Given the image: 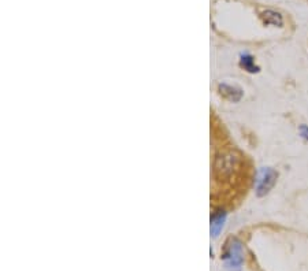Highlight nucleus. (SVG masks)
Wrapping results in <instances>:
<instances>
[{
  "mask_svg": "<svg viewBox=\"0 0 308 271\" xmlns=\"http://www.w3.org/2000/svg\"><path fill=\"white\" fill-rule=\"evenodd\" d=\"M222 260L225 262V266L228 270L238 271L241 268L242 263H244V251H242V244L237 238L229 240L222 255Z\"/></svg>",
  "mask_w": 308,
  "mask_h": 271,
  "instance_id": "f257e3e1",
  "label": "nucleus"
},
{
  "mask_svg": "<svg viewBox=\"0 0 308 271\" xmlns=\"http://www.w3.org/2000/svg\"><path fill=\"white\" fill-rule=\"evenodd\" d=\"M238 159L232 152H223L217 156L214 163V174L219 181L228 180L233 176L234 170L237 169Z\"/></svg>",
  "mask_w": 308,
  "mask_h": 271,
  "instance_id": "f03ea898",
  "label": "nucleus"
},
{
  "mask_svg": "<svg viewBox=\"0 0 308 271\" xmlns=\"http://www.w3.org/2000/svg\"><path fill=\"white\" fill-rule=\"evenodd\" d=\"M278 180V173L275 172L271 167H263L258 172L255 180V190L258 197H263L273 188H274L275 182Z\"/></svg>",
  "mask_w": 308,
  "mask_h": 271,
  "instance_id": "7ed1b4c3",
  "label": "nucleus"
},
{
  "mask_svg": "<svg viewBox=\"0 0 308 271\" xmlns=\"http://www.w3.org/2000/svg\"><path fill=\"white\" fill-rule=\"evenodd\" d=\"M219 92H221V95L223 97H226V99L230 100V101H234V103L240 101L242 99V96H244V92L240 88L228 85V84H221L219 85Z\"/></svg>",
  "mask_w": 308,
  "mask_h": 271,
  "instance_id": "20e7f679",
  "label": "nucleus"
},
{
  "mask_svg": "<svg viewBox=\"0 0 308 271\" xmlns=\"http://www.w3.org/2000/svg\"><path fill=\"white\" fill-rule=\"evenodd\" d=\"M226 221V212L225 211H218L211 216V236L213 238H217L219 233L222 232L223 225Z\"/></svg>",
  "mask_w": 308,
  "mask_h": 271,
  "instance_id": "39448f33",
  "label": "nucleus"
},
{
  "mask_svg": "<svg viewBox=\"0 0 308 271\" xmlns=\"http://www.w3.org/2000/svg\"><path fill=\"white\" fill-rule=\"evenodd\" d=\"M262 19L266 25H274V26H282L284 21H282V15L273 10H266L262 14Z\"/></svg>",
  "mask_w": 308,
  "mask_h": 271,
  "instance_id": "423d86ee",
  "label": "nucleus"
},
{
  "mask_svg": "<svg viewBox=\"0 0 308 271\" xmlns=\"http://www.w3.org/2000/svg\"><path fill=\"white\" fill-rule=\"evenodd\" d=\"M240 66L249 73H258L261 70L255 65V61H253V58L249 53H241V57H240Z\"/></svg>",
  "mask_w": 308,
  "mask_h": 271,
  "instance_id": "0eeeda50",
  "label": "nucleus"
},
{
  "mask_svg": "<svg viewBox=\"0 0 308 271\" xmlns=\"http://www.w3.org/2000/svg\"><path fill=\"white\" fill-rule=\"evenodd\" d=\"M300 134H301V137L305 138V140H308V126L307 125H301V126H300Z\"/></svg>",
  "mask_w": 308,
  "mask_h": 271,
  "instance_id": "6e6552de",
  "label": "nucleus"
}]
</instances>
